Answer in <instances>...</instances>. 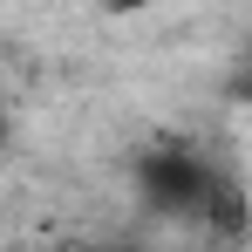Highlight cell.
I'll use <instances>...</instances> for the list:
<instances>
[{
  "mask_svg": "<svg viewBox=\"0 0 252 252\" xmlns=\"http://www.w3.org/2000/svg\"><path fill=\"white\" fill-rule=\"evenodd\" d=\"M136 191H143V205L164 211V218H205L211 198L225 191V177L211 170V157L164 143V150H150V157L136 164Z\"/></svg>",
  "mask_w": 252,
  "mask_h": 252,
  "instance_id": "6da1fadb",
  "label": "cell"
}]
</instances>
